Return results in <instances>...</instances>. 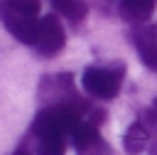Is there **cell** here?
Segmentation results:
<instances>
[{"label":"cell","mask_w":157,"mask_h":155,"mask_svg":"<svg viewBox=\"0 0 157 155\" xmlns=\"http://www.w3.org/2000/svg\"><path fill=\"white\" fill-rule=\"evenodd\" d=\"M123 76H125V64L118 62V64H108V66H86L83 74H81V86L86 93L101 98V101H110L118 96L120 91V84H123Z\"/></svg>","instance_id":"1"},{"label":"cell","mask_w":157,"mask_h":155,"mask_svg":"<svg viewBox=\"0 0 157 155\" xmlns=\"http://www.w3.org/2000/svg\"><path fill=\"white\" fill-rule=\"evenodd\" d=\"M66 44V34L56 20V15H44L39 20V30H37V37H34V44L32 49L42 57H56Z\"/></svg>","instance_id":"2"},{"label":"cell","mask_w":157,"mask_h":155,"mask_svg":"<svg viewBox=\"0 0 157 155\" xmlns=\"http://www.w3.org/2000/svg\"><path fill=\"white\" fill-rule=\"evenodd\" d=\"M140 59L152 69L157 71V27L150 25V27H135L132 34H130Z\"/></svg>","instance_id":"3"},{"label":"cell","mask_w":157,"mask_h":155,"mask_svg":"<svg viewBox=\"0 0 157 155\" xmlns=\"http://www.w3.org/2000/svg\"><path fill=\"white\" fill-rule=\"evenodd\" d=\"M147 145H150V130L145 128V123H140V121L130 123L123 135V150L128 155H140L147 150Z\"/></svg>","instance_id":"4"},{"label":"cell","mask_w":157,"mask_h":155,"mask_svg":"<svg viewBox=\"0 0 157 155\" xmlns=\"http://www.w3.org/2000/svg\"><path fill=\"white\" fill-rule=\"evenodd\" d=\"M120 15L128 20V22H147L157 7V0H120Z\"/></svg>","instance_id":"5"},{"label":"cell","mask_w":157,"mask_h":155,"mask_svg":"<svg viewBox=\"0 0 157 155\" xmlns=\"http://www.w3.org/2000/svg\"><path fill=\"white\" fill-rule=\"evenodd\" d=\"M37 138V155H64L69 135L64 133H39Z\"/></svg>","instance_id":"6"},{"label":"cell","mask_w":157,"mask_h":155,"mask_svg":"<svg viewBox=\"0 0 157 155\" xmlns=\"http://www.w3.org/2000/svg\"><path fill=\"white\" fill-rule=\"evenodd\" d=\"M52 7H54L59 15H64L66 20H71V22L83 20L86 12H88L86 0H52Z\"/></svg>","instance_id":"7"},{"label":"cell","mask_w":157,"mask_h":155,"mask_svg":"<svg viewBox=\"0 0 157 155\" xmlns=\"http://www.w3.org/2000/svg\"><path fill=\"white\" fill-rule=\"evenodd\" d=\"M12 155H32V153L27 150V145H20V148H17V150H15Z\"/></svg>","instance_id":"8"},{"label":"cell","mask_w":157,"mask_h":155,"mask_svg":"<svg viewBox=\"0 0 157 155\" xmlns=\"http://www.w3.org/2000/svg\"><path fill=\"white\" fill-rule=\"evenodd\" d=\"M150 155H157V148H152V150H150Z\"/></svg>","instance_id":"9"}]
</instances>
